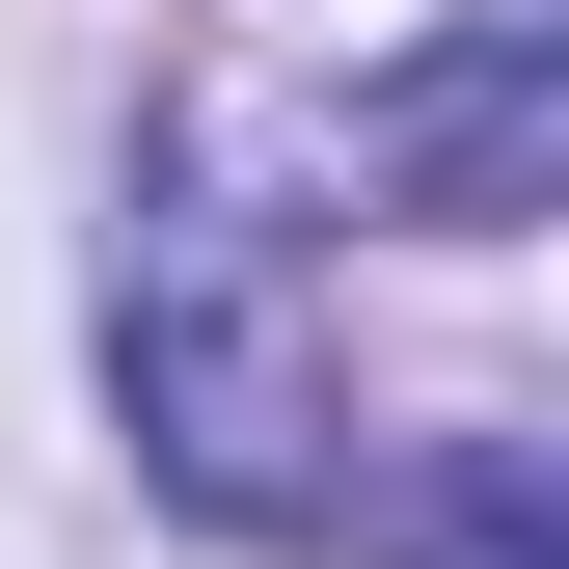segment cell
I'll list each match as a JSON object with an SVG mask.
<instances>
[{
    "instance_id": "obj_2",
    "label": "cell",
    "mask_w": 569,
    "mask_h": 569,
    "mask_svg": "<svg viewBox=\"0 0 569 569\" xmlns=\"http://www.w3.org/2000/svg\"><path fill=\"white\" fill-rule=\"evenodd\" d=\"M352 163H380L407 218H542V163H569V28H461V54H407V82L352 109Z\"/></svg>"
},
{
    "instance_id": "obj_1",
    "label": "cell",
    "mask_w": 569,
    "mask_h": 569,
    "mask_svg": "<svg viewBox=\"0 0 569 569\" xmlns=\"http://www.w3.org/2000/svg\"><path fill=\"white\" fill-rule=\"evenodd\" d=\"M109 352H136V435H163L218 516H299V435H326V352H299V244L218 218V190H163L109 271Z\"/></svg>"
}]
</instances>
